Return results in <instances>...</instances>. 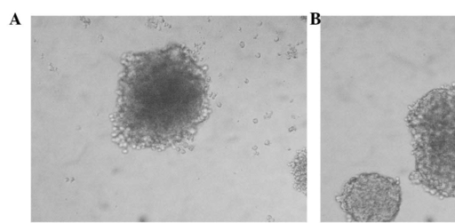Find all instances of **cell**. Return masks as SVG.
<instances>
[{
    "label": "cell",
    "instance_id": "obj_1",
    "mask_svg": "<svg viewBox=\"0 0 455 223\" xmlns=\"http://www.w3.org/2000/svg\"><path fill=\"white\" fill-rule=\"evenodd\" d=\"M338 200L353 220L390 221L399 211L401 188L393 178L363 173L346 183Z\"/></svg>",
    "mask_w": 455,
    "mask_h": 223
},
{
    "label": "cell",
    "instance_id": "obj_2",
    "mask_svg": "<svg viewBox=\"0 0 455 223\" xmlns=\"http://www.w3.org/2000/svg\"><path fill=\"white\" fill-rule=\"evenodd\" d=\"M413 138L419 182L434 194L455 196V126Z\"/></svg>",
    "mask_w": 455,
    "mask_h": 223
}]
</instances>
